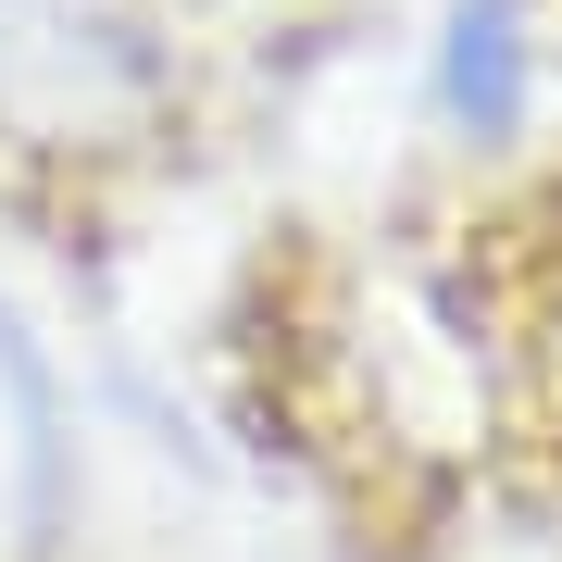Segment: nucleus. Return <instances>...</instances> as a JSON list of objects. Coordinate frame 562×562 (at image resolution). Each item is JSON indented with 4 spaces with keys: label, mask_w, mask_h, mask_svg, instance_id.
<instances>
[{
    "label": "nucleus",
    "mask_w": 562,
    "mask_h": 562,
    "mask_svg": "<svg viewBox=\"0 0 562 562\" xmlns=\"http://www.w3.org/2000/svg\"><path fill=\"white\" fill-rule=\"evenodd\" d=\"M525 76H538L525 0H450V25H438V113L462 138H513L525 125Z\"/></svg>",
    "instance_id": "f03ea898"
},
{
    "label": "nucleus",
    "mask_w": 562,
    "mask_h": 562,
    "mask_svg": "<svg viewBox=\"0 0 562 562\" xmlns=\"http://www.w3.org/2000/svg\"><path fill=\"white\" fill-rule=\"evenodd\" d=\"M38 513H50V401H38V362L0 325V525H38Z\"/></svg>",
    "instance_id": "7ed1b4c3"
},
{
    "label": "nucleus",
    "mask_w": 562,
    "mask_h": 562,
    "mask_svg": "<svg viewBox=\"0 0 562 562\" xmlns=\"http://www.w3.org/2000/svg\"><path fill=\"white\" fill-rule=\"evenodd\" d=\"M150 88V50H138V13L125 0H0V101L13 113H113Z\"/></svg>",
    "instance_id": "f257e3e1"
}]
</instances>
